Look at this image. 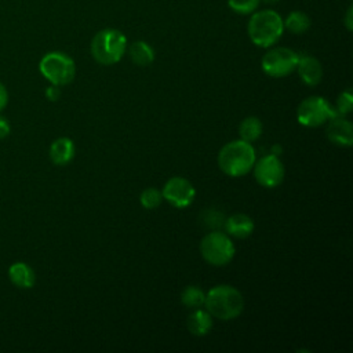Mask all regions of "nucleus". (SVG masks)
I'll use <instances>...</instances> for the list:
<instances>
[{"label":"nucleus","mask_w":353,"mask_h":353,"mask_svg":"<svg viewBox=\"0 0 353 353\" xmlns=\"http://www.w3.org/2000/svg\"><path fill=\"white\" fill-rule=\"evenodd\" d=\"M200 252L204 261L210 265L225 266L234 256V244L228 234L214 230L201 239Z\"/></svg>","instance_id":"423d86ee"},{"label":"nucleus","mask_w":353,"mask_h":353,"mask_svg":"<svg viewBox=\"0 0 353 353\" xmlns=\"http://www.w3.org/2000/svg\"><path fill=\"white\" fill-rule=\"evenodd\" d=\"M345 26L347 28V30H352V7L347 8V14L345 18Z\"/></svg>","instance_id":"cd10ccee"},{"label":"nucleus","mask_w":353,"mask_h":353,"mask_svg":"<svg viewBox=\"0 0 353 353\" xmlns=\"http://www.w3.org/2000/svg\"><path fill=\"white\" fill-rule=\"evenodd\" d=\"M261 0H228V6L237 14L247 15L256 10Z\"/></svg>","instance_id":"4be33fe9"},{"label":"nucleus","mask_w":353,"mask_h":353,"mask_svg":"<svg viewBox=\"0 0 353 353\" xmlns=\"http://www.w3.org/2000/svg\"><path fill=\"white\" fill-rule=\"evenodd\" d=\"M204 301H205V294L197 285H188L183 288L181 294V302L190 309H197L204 306Z\"/></svg>","instance_id":"aec40b11"},{"label":"nucleus","mask_w":353,"mask_h":353,"mask_svg":"<svg viewBox=\"0 0 353 353\" xmlns=\"http://www.w3.org/2000/svg\"><path fill=\"white\" fill-rule=\"evenodd\" d=\"M353 108V97L350 94V91H343L338 95L336 99V106H335V112L338 116H346L352 112Z\"/></svg>","instance_id":"5701e85b"},{"label":"nucleus","mask_w":353,"mask_h":353,"mask_svg":"<svg viewBox=\"0 0 353 353\" xmlns=\"http://www.w3.org/2000/svg\"><path fill=\"white\" fill-rule=\"evenodd\" d=\"M203 221H205L207 226L211 228H216V226H222L225 222V218L222 214L212 211V210H207L203 212Z\"/></svg>","instance_id":"b1692460"},{"label":"nucleus","mask_w":353,"mask_h":353,"mask_svg":"<svg viewBox=\"0 0 353 353\" xmlns=\"http://www.w3.org/2000/svg\"><path fill=\"white\" fill-rule=\"evenodd\" d=\"M186 328L192 335L203 336L212 328V316L207 310L197 307L188 316Z\"/></svg>","instance_id":"dca6fc26"},{"label":"nucleus","mask_w":353,"mask_h":353,"mask_svg":"<svg viewBox=\"0 0 353 353\" xmlns=\"http://www.w3.org/2000/svg\"><path fill=\"white\" fill-rule=\"evenodd\" d=\"M74 152L76 149H74L73 141L70 138L61 137L51 143L48 154H50V160L55 165H66L73 160Z\"/></svg>","instance_id":"ddd939ff"},{"label":"nucleus","mask_w":353,"mask_h":353,"mask_svg":"<svg viewBox=\"0 0 353 353\" xmlns=\"http://www.w3.org/2000/svg\"><path fill=\"white\" fill-rule=\"evenodd\" d=\"M334 116H338L335 109L323 97L305 98L296 109V120L305 127H319Z\"/></svg>","instance_id":"0eeeda50"},{"label":"nucleus","mask_w":353,"mask_h":353,"mask_svg":"<svg viewBox=\"0 0 353 353\" xmlns=\"http://www.w3.org/2000/svg\"><path fill=\"white\" fill-rule=\"evenodd\" d=\"M225 230L229 236L236 239H245L254 232V221L245 214H234L225 219Z\"/></svg>","instance_id":"2eb2a0df"},{"label":"nucleus","mask_w":353,"mask_h":353,"mask_svg":"<svg viewBox=\"0 0 353 353\" xmlns=\"http://www.w3.org/2000/svg\"><path fill=\"white\" fill-rule=\"evenodd\" d=\"M204 306L212 317L228 321L241 314L244 309V299L240 291L234 287L221 284L212 287L205 294Z\"/></svg>","instance_id":"f03ea898"},{"label":"nucleus","mask_w":353,"mask_h":353,"mask_svg":"<svg viewBox=\"0 0 353 353\" xmlns=\"http://www.w3.org/2000/svg\"><path fill=\"white\" fill-rule=\"evenodd\" d=\"M256 160L254 146L243 139L228 142L218 153V167L229 176L237 178L248 174Z\"/></svg>","instance_id":"f257e3e1"},{"label":"nucleus","mask_w":353,"mask_h":353,"mask_svg":"<svg viewBox=\"0 0 353 353\" xmlns=\"http://www.w3.org/2000/svg\"><path fill=\"white\" fill-rule=\"evenodd\" d=\"M46 97H47V99L51 101V102L58 101L59 97H61V90H59V87H58V85H54V84H51L50 87H47V88H46Z\"/></svg>","instance_id":"393cba45"},{"label":"nucleus","mask_w":353,"mask_h":353,"mask_svg":"<svg viewBox=\"0 0 353 353\" xmlns=\"http://www.w3.org/2000/svg\"><path fill=\"white\" fill-rule=\"evenodd\" d=\"M262 130H263L262 121L255 116H250V117H245L240 123L239 135H240V139L247 141V142L251 143V142L256 141L261 137Z\"/></svg>","instance_id":"a211bd4d"},{"label":"nucleus","mask_w":353,"mask_h":353,"mask_svg":"<svg viewBox=\"0 0 353 353\" xmlns=\"http://www.w3.org/2000/svg\"><path fill=\"white\" fill-rule=\"evenodd\" d=\"M283 23H284V28L291 33L301 34L310 28V18L303 11L295 10L288 14V17L285 18V21H283Z\"/></svg>","instance_id":"6ab92c4d"},{"label":"nucleus","mask_w":353,"mask_h":353,"mask_svg":"<svg viewBox=\"0 0 353 353\" xmlns=\"http://www.w3.org/2000/svg\"><path fill=\"white\" fill-rule=\"evenodd\" d=\"M280 153H281V146H280V145H273V146H272V154L277 156V154H280Z\"/></svg>","instance_id":"c85d7f7f"},{"label":"nucleus","mask_w":353,"mask_h":353,"mask_svg":"<svg viewBox=\"0 0 353 353\" xmlns=\"http://www.w3.org/2000/svg\"><path fill=\"white\" fill-rule=\"evenodd\" d=\"M128 55L131 61L138 66H148L154 61L153 48L142 40H137L128 47Z\"/></svg>","instance_id":"f3484780"},{"label":"nucleus","mask_w":353,"mask_h":353,"mask_svg":"<svg viewBox=\"0 0 353 353\" xmlns=\"http://www.w3.org/2000/svg\"><path fill=\"white\" fill-rule=\"evenodd\" d=\"M8 103V91L6 85L0 81V112L7 106Z\"/></svg>","instance_id":"bb28decb"},{"label":"nucleus","mask_w":353,"mask_h":353,"mask_svg":"<svg viewBox=\"0 0 353 353\" xmlns=\"http://www.w3.org/2000/svg\"><path fill=\"white\" fill-rule=\"evenodd\" d=\"M163 199L168 201L175 208H185L190 205L194 200L196 190L190 181L183 176H172L170 178L161 190Z\"/></svg>","instance_id":"9d476101"},{"label":"nucleus","mask_w":353,"mask_h":353,"mask_svg":"<svg viewBox=\"0 0 353 353\" xmlns=\"http://www.w3.org/2000/svg\"><path fill=\"white\" fill-rule=\"evenodd\" d=\"M11 132V125H10V121L7 120V117L1 116L0 114V139L8 137Z\"/></svg>","instance_id":"a878e982"},{"label":"nucleus","mask_w":353,"mask_h":353,"mask_svg":"<svg viewBox=\"0 0 353 353\" xmlns=\"http://www.w3.org/2000/svg\"><path fill=\"white\" fill-rule=\"evenodd\" d=\"M39 70L54 85L69 84L76 74L74 61L62 51H50L39 62Z\"/></svg>","instance_id":"39448f33"},{"label":"nucleus","mask_w":353,"mask_h":353,"mask_svg":"<svg viewBox=\"0 0 353 353\" xmlns=\"http://www.w3.org/2000/svg\"><path fill=\"white\" fill-rule=\"evenodd\" d=\"M127 50V39L117 29H102L91 40V54L101 65L117 63Z\"/></svg>","instance_id":"20e7f679"},{"label":"nucleus","mask_w":353,"mask_h":353,"mask_svg":"<svg viewBox=\"0 0 353 353\" xmlns=\"http://www.w3.org/2000/svg\"><path fill=\"white\" fill-rule=\"evenodd\" d=\"M327 125V138L336 146L349 148L353 143V125L343 116H334L328 120Z\"/></svg>","instance_id":"9b49d317"},{"label":"nucleus","mask_w":353,"mask_h":353,"mask_svg":"<svg viewBox=\"0 0 353 353\" xmlns=\"http://www.w3.org/2000/svg\"><path fill=\"white\" fill-rule=\"evenodd\" d=\"M10 281L21 290H29L36 283V273L26 262H14L8 268Z\"/></svg>","instance_id":"4468645a"},{"label":"nucleus","mask_w":353,"mask_h":353,"mask_svg":"<svg viewBox=\"0 0 353 353\" xmlns=\"http://www.w3.org/2000/svg\"><path fill=\"white\" fill-rule=\"evenodd\" d=\"M262 1H265V3H268V4H274V3H277V1H280V0H262Z\"/></svg>","instance_id":"c756f323"},{"label":"nucleus","mask_w":353,"mask_h":353,"mask_svg":"<svg viewBox=\"0 0 353 353\" xmlns=\"http://www.w3.org/2000/svg\"><path fill=\"white\" fill-rule=\"evenodd\" d=\"M296 70L306 85H317L323 79V66L317 58L309 54H298Z\"/></svg>","instance_id":"f8f14e48"},{"label":"nucleus","mask_w":353,"mask_h":353,"mask_svg":"<svg viewBox=\"0 0 353 353\" xmlns=\"http://www.w3.org/2000/svg\"><path fill=\"white\" fill-rule=\"evenodd\" d=\"M254 178L255 181L268 189L279 186L284 179V165L280 159L274 154L262 156L258 161L254 163Z\"/></svg>","instance_id":"1a4fd4ad"},{"label":"nucleus","mask_w":353,"mask_h":353,"mask_svg":"<svg viewBox=\"0 0 353 353\" xmlns=\"http://www.w3.org/2000/svg\"><path fill=\"white\" fill-rule=\"evenodd\" d=\"M250 40L262 48L272 47L279 41L284 32L283 18L274 10H262L251 15L248 21Z\"/></svg>","instance_id":"7ed1b4c3"},{"label":"nucleus","mask_w":353,"mask_h":353,"mask_svg":"<svg viewBox=\"0 0 353 353\" xmlns=\"http://www.w3.org/2000/svg\"><path fill=\"white\" fill-rule=\"evenodd\" d=\"M298 52L285 47L269 50L261 61L262 70L270 77H284L296 69Z\"/></svg>","instance_id":"6e6552de"},{"label":"nucleus","mask_w":353,"mask_h":353,"mask_svg":"<svg viewBox=\"0 0 353 353\" xmlns=\"http://www.w3.org/2000/svg\"><path fill=\"white\" fill-rule=\"evenodd\" d=\"M163 201V194L154 188H148L139 194V203L146 210L157 208Z\"/></svg>","instance_id":"412c9836"}]
</instances>
